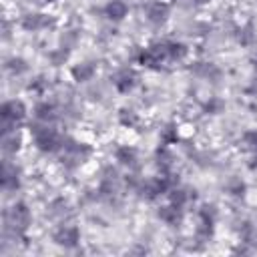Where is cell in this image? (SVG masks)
<instances>
[{
    "label": "cell",
    "instance_id": "obj_1",
    "mask_svg": "<svg viewBox=\"0 0 257 257\" xmlns=\"http://www.w3.org/2000/svg\"><path fill=\"white\" fill-rule=\"evenodd\" d=\"M32 225V205L22 197H14V201L2 211V249H6L8 245H26Z\"/></svg>",
    "mask_w": 257,
    "mask_h": 257
},
{
    "label": "cell",
    "instance_id": "obj_2",
    "mask_svg": "<svg viewBox=\"0 0 257 257\" xmlns=\"http://www.w3.org/2000/svg\"><path fill=\"white\" fill-rule=\"evenodd\" d=\"M68 128H62L60 124L52 122H40L30 118L26 122V137H28V147L38 155V157H58L64 141H66Z\"/></svg>",
    "mask_w": 257,
    "mask_h": 257
},
{
    "label": "cell",
    "instance_id": "obj_3",
    "mask_svg": "<svg viewBox=\"0 0 257 257\" xmlns=\"http://www.w3.org/2000/svg\"><path fill=\"white\" fill-rule=\"evenodd\" d=\"M141 68L135 66L133 62H124V64H116L108 76L106 82L112 88V92L116 96H131L135 94L141 86H143V76H141Z\"/></svg>",
    "mask_w": 257,
    "mask_h": 257
},
{
    "label": "cell",
    "instance_id": "obj_4",
    "mask_svg": "<svg viewBox=\"0 0 257 257\" xmlns=\"http://www.w3.org/2000/svg\"><path fill=\"white\" fill-rule=\"evenodd\" d=\"M30 106L26 98L22 96H8L4 98L0 106V133L26 128V122L30 120Z\"/></svg>",
    "mask_w": 257,
    "mask_h": 257
},
{
    "label": "cell",
    "instance_id": "obj_5",
    "mask_svg": "<svg viewBox=\"0 0 257 257\" xmlns=\"http://www.w3.org/2000/svg\"><path fill=\"white\" fill-rule=\"evenodd\" d=\"M16 28L26 34H44L56 28L58 18L56 14L44 10V8H26L18 16H14Z\"/></svg>",
    "mask_w": 257,
    "mask_h": 257
},
{
    "label": "cell",
    "instance_id": "obj_6",
    "mask_svg": "<svg viewBox=\"0 0 257 257\" xmlns=\"http://www.w3.org/2000/svg\"><path fill=\"white\" fill-rule=\"evenodd\" d=\"M108 159L122 171H143V151L128 141H110Z\"/></svg>",
    "mask_w": 257,
    "mask_h": 257
},
{
    "label": "cell",
    "instance_id": "obj_7",
    "mask_svg": "<svg viewBox=\"0 0 257 257\" xmlns=\"http://www.w3.org/2000/svg\"><path fill=\"white\" fill-rule=\"evenodd\" d=\"M173 16V6L169 0H145L141 4V18L149 30L161 32L169 26Z\"/></svg>",
    "mask_w": 257,
    "mask_h": 257
},
{
    "label": "cell",
    "instance_id": "obj_8",
    "mask_svg": "<svg viewBox=\"0 0 257 257\" xmlns=\"http://www.w3.org/2000/svg\"><path fill=\"white\" fill-rule=\"evenodd\" d=\"M50 243L62 251H82V229L76 221H62L50 227Z\"/></svg>",
    "mask_w": 257,
    "mask_h": 257
},
{
    "label": "cell",
    "instance_id": "obj_9",
    "mask_svg": "<svg viewBox=\"0 0 257 257\" xmlns=\"http://www.w3.org/2000/svg\"><path fill=\"white\" fill-rule=\"evenodd\" d=\"M26 169L18 159H2V177H0V183H2V193L4 195H14L18 197L22 191H24V185H26Z\"/></svg>",
    "mask_w": 257,
    "mask_h": 257
},
{
    "label": "cell",
    "instance_id": "obj_10",
    "mask_svg": "<svg viewBox=\"0 0 257 257\" xmlns=\"http://www.w3.org/2000/svg\"><path fill=\"white\" fill-rule=\"evenodd\" d=\"M76 203L70 197H64L62 193H56L44 201V217L54 225L62 221H74L76 219Z\"/></svg>",
    "mask_w": 257,
    "mask_h": 257
},
{
    "label": "cell",
    "instance_id": "obj_11",
    "mask_svg": "<svg viewBox=\"0 0 257 257\" xmlns=\"http://www.w3.org/2000/svg\"><path fill=\"white\" fill-rule=\"evenodd\" d=\"M155 219H157L163 227L181 233V229H183V227L187 225V221L191 219V213H189L187 209H181V207H177V205H173L171 201L165 199V201H159V203L155 205Z\"/></svg>",
    "mask_w": 257,
    "mask_h": 257
},
{
    "label": "cell",
    "instance_id": "obj_12",
    "mask_svg": "<svg viewBox=\"0 0 257 257\" xmlns=\"http://www.w3.org/2000/svg\"><path fill=\"white\" fill-rule=\"evenodd\" d=\"M98 58H92V56H82V58H74L70 62V66L66 68V74H68V80L74 84V86H86L90 82L96 80L98 76Z\"/></svg>",
    "mask_w": 257,
    "mask_h": 257
},
{
    "label": "cell",
    "instance_id": "obj_13",
    "mask_svg": "<svg viewBox=\"0 0 257 257\" xmlns=\"http://www.w3.org/2000/svg\"><path fill=\"white\" fill-rule=\"evenodd\" d=\"M221 193L227 201L231 203H245L249 199V193H251V187H249V181L243 177V175H237V173H225L223 181H221Z\"/></svg>",
    "mask_w": 257,
    "mask_h": 257
},
{
    "label": "cell",
    "instance_id": "obj_14",
    "mask_svg": "<svg viewBox=\"0 0 257 257\" xmlns=\"http://www.w3.org/2000/svg\"><path fill=\"white\" fill-rule=\"evenodd\" d=\"M28 147V137L26 128H16V131H6L0 137V149H2V159H18L24 155Z\"/></svg>",
    "mask_w": 257,
    "mask_h": 257
},
{
    "label": "cell",
    "instance_id": "obj_15",
    "mask_svg": "<svg viewBox=\"0 0 257 257\" xmlns=\"http://www.w3.org/2000/svg\"><path fill=\"white\" fill-rule=\"evenodd\" d=\"M131 12H133V6L128 0H104L100 6L102 20L112 26H120L122 22H126Z\"/></svg>",
    "mask_w": 257,
    "mask_h": 257
},
{
    "label": "cell",
    "instance_id": "obj_16",
    "mask_svg": "<svg viewBox=\"0 0 257 257\" xmlns=\"http://www.w3.org/2000/svg\"><path fill=\"white\" fill-rule=\"evenodd\" d=\"M56 88V82L52 80V76L48 72H32L26 80H24V92L30 94L32 98H40L50 94Z\"/></svg>",
    "mask_w": 257,
    "mask_h": 257
},
{
    "label": "cell",
    "instance_id": "obj_17",
    "mask_svg": "<svg viewBox=\"0 0 257 257\" xmlns=\"http://www.w3.org/2000/svg\"><path fill=\"white\" fill-rule=\"evenodd\" d=\"M231 40L241 48L257 46V24L253 20H237L231 30Z\"/></svg>",
    "mask_w": 257,
    "mask_h": 257
},
{
    "label": "cell",
    "instance_id": "obj_18",
    "mask_svg": "<svg viewBox=\"0 0 257 257\" xmlns=\"http://www.w3.org/2000/svg\"><path fill=\"white\" fill-rule=\"evenodd\" d=\"M114 124L122 131H139L143 124V112L135 104H122L114 110Z\"/></svg>",
    "mask_w": 257,
    "mask_h": 257
},
{
    "label": "cell",
    "instance_id": "obj_19",
    "mask_svg": "<svg viewBox=\"0 0 257 257\" xmlns=\"http://www.w3.org/2000/svg\"><path fill=\"white\" fill-rule=\"evenodd\" d=\"M227 110V100L221 94H207L197 100V112L201 118H217Z\"/></svg>",
    "mask_w": 257,
    "mask_h": 257
},
{
    "label": "cell",
    "instance_id": "obj_20",
    "mask_svg": "<svg viewBox=\"0 0 257 257\" xmlns=\"http://www.w3.org/2000/svg\"><path fill=\"white\" fill-rule=\"evenodd\" d=\"M72 50L70 48H64L60 44H54V46H48L44 50V62L48 64L50 70H64L70 66L72 62Z\"/></svg>",
    "mask_w": 257,
    "mask_h": 257
},
{
    "label": "cell",
    "instance_id": "obj_21",
    "mask_svg": "<svg viewBox=\"0 0 257 257\" xmlns=\"http://www.w3.org/2000/svg\"><path fill=\"white\" fill-rule=\"evenodd\" d=\"M4 74L10 78H28L32 74V66L28 62V58H24L22 54H10L4 58Z\"/></svg>",
    "mask_w": 257,
    "mask_h": 257
},
{
    "label": "cell",
    "instance_id": "obj_22",
    "mask_svg": "<svg viewBox=\"0 0 257 257\" xmlns=\"http://www.w3.org/2000/svg\"><path fill=\"white\" fill-rule=\"evenodd\" d=\"M189 2H191L193 8H207V6H211L215 0H189Z\"/></svg>",
    "mask_w": 257,
    "mask_h": 257
},
{
    "label": "cell",
    "instance_id": "obj_23",
    "mask_svg": "<svg viewBox=\"0 0 257 257\" xmlns=\"http://www.w3.org/2000/svg\"><path fill=\"white\" fill-rule=\"evenodd\" d=\"M60 0H40V6H44V8H52V6H56Z\"/></svg>",
    "mask_w": 257,
    "mask_h": 257
}]
</instances>
